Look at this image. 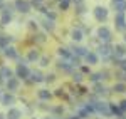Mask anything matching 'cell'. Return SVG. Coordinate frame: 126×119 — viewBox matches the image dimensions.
I'll list each match as a JSON object with an SVG mask.
<instances>
[{
	"label": "cell",
	"mask_w": 126,
	"mask_h": 119,
	"mask_svg": "<svg viewBox=\"0 0 126 119\" xmlns=\"http://www.w3.org/2000/svg\"><path fill=\"white\" fill-rule=\"evenodd\" d=\"M0 77L7 82V80L12 77V70H10L9 67H5V66H3V67H0Z\"/></svg>",
	"instance_id": "obj_17"
},
{
	"label": "cell",
	"mask_w": 126,
	"mask_h": 119,
	"mask_svg": "<svg viewBox=\"0 0 126 119\" xmlns=\"http://www.w3.org/2000/svg\"><path fill=\"white\" fill-rule=\"evenodd\" d=\"M96 92H97V94H104V92H106V89H104V86L97 84V86H96Z\"/></svg>",
	"instance_id": "obj_33"
},
{
	"label": "cell",
	"mask_w": 126,
	"mask_h": 119,
	"mask_svg": "<svg viewBox=\"0 0 126 119\" xmlns=\"http://www.w3.org/2000/svg\"><path fill=\"white\" fill-rule=\"evenodd\" d=\"M5 118H7V119H20V118H22V111L17 109V107H9L7 114H5Z\"/></svg>",
	"instance_id": "obj_10"
},
{
	"label": "cell",
	"mask_w": 126,
	"mask_h": 119,
	"mask_svg": "<svg viewBox=\"0 0 126 119\" xmlns=\"http://www.w3.org/2000/svg\"><path fill=\"white\" fill-rule=\"evenodd\" d=\"M2 96H3V94H2V91H0V99H2Z\"/></svg>",
	"instance_id": "obj_42"
},
{
	"label": "cell",
	"mask_w": 126,
	"mask_h": 119,
	"mask_svg": "<svg viewBox=\"0 0 126 119\" xmlns=\"http://www.w3.org/2000/svg\"><path fill=\"white\" fill-rule=\"evenodd\" d=\"M114 91H116V92H126V84H123V82L114 84Z\"/></svg>",
	"instance_id": "obj_27"
},
{
	"label": "cell",
	"mask_w": 126,
	"mask_h": 119,
	"mask_svg": "<svg viewBox=\"0 0 126 119\" xmlns=\"http://www.w3.org/2000/svg\"><path fill=\"white\" fill-rule=\"evenodd\" d=\"M72 80H74V82H78V84H79V82L82 80V74H79V72L76 74V72H74V74H72Z\"/></svg>",
	"instance_id": "obj_31"
},
{
	"label": "cell",
	"mask_w": 126,
	"mask_h": 119,
	"mask_svg": "<svg viewBox=\"0 0 126 119\" xmlns=\"http://www.w3.org/2000/svg\"><path fill=\"white\" fill-rule=\"evenodd\" d=\"M42 27L47 30V32H52V30L56 29V24L52 22V20H47V19H44L42 20Z\"/></svg>",
	"instance_id": "obj_21"
},
{
	"label": "cell",
	"mask_w": 126,
	"mask_h": 119,
	"mask_svg": "<svg viewBox=\"0 0 126 119\" xmlns=\"http://www.w3.org/2000/svg\"><path fill=\"white\" fill-rule=\"evenodd\" d=\"M94 111L103 114V116H111V106L108 102H96L94 104Z\"/></svg>",
	"instance_id": "obj_4"
},
{
	"label": "cell",
	"mask_w": 126,
	"mask_h": 119,
	"mask_svg": "<svg viewBox=\"0 0 126 119\" xmlns=\"http://www.w3.org/2000/svg\"><path fill=\"white\" fill-rule=\"evenodd\" d=\"M97 39L103 40L104 44H109V40H111V32H109L106 27H101V29H97Z\"/></svg>",
	"instance_id": "obj_5"
},
{
	"label": "cell",
	"mask_w": 126,
	"mask_h": 119,
	"mask_svg": "<svg viewBox=\"0 0 126 119\" xmlns=\"http://www.w3.org/2000/svg\"><path fill=\"white\" fill-rule=\"evenodd\" d=\"M69 2H71V0H59V9L61 10H67L69 9Z\"/></svg>",
	"instance_id": "obj_28"
},
{
	"label": "cell",
	"mask_w": 126,
	"mask_h": 119,
	"mask_svg": "<svg viewBox=\"0 0 126 119\" xmlns=\"http://www.w3.org/2000/svg\"><path fill=\"white\" fill-rule=\"evenodd\" d=\"M37 97H39L40 101H49L52 97V94H50V91H47V89H40L39 92H37Z\"/></svg>",
	"instance_id": "obj_18"
},
{
	"label": "cell",
	"mask_w": 126,
	"mask_h": 119,
	"mask_svg": "<svg viewBox=\"0 0 126 119\" xmlns=\"http://www.w3.org/2000/svg\"><path fill=\"white\" fill-rule=\"evenodd\" d=\"M44 80H46L47 84H52V82L56 80V76H54V74H47V76H44Z\"/></svg>",
	"instance_id": "obj_29"
},
{
	"label": "cell",
	"mask_w": 126,
	"mask_h": 119,
	"mask_svg": "<svg viewBox=\"0 0 126 119\" xmlns=\"http://www.w3.org/2000/svg\"><path fill=\"white\" fill-rule=\"evenodd\" d=\"M99 55H101V57H104V59H106V57H109V55H111V54H113V49H111V45H109V44H103V45H99Z\"/></svg>",
	"instance_id": "obj_11"
},
{
	"label": "cell",
	"mask_w": 126,
	"mask_h": 119,
	"mask_svg": "<svg viewBox=\"0 0 126 119\" xmlns=\"http://www.w3.org/2000/svg\"><path fill=\"white\" fill-rule=\"evenodd\" d=\"M3 55H5L7 59H12V60H17V59H19L17 50H15V47H12V45H9V47H5V49H3Z\"/></svg>",
	"instance_id": "obj_9"
},
{
	"label": "cell",
	"mask_w": 126,
	"mask_h": 119,
	"mask_svg": "<svg viewBox=\"0 0 126 119\" xmlns=\"http://www.w3.org/2000/svg\"><path fill=\"white\" fill-rule=\"evenodd\" d=\"M94 17H96V20H99V22H104V20L108 19V9L106 7H96V9H94Z\"/></svg>",
	"instance_id": "obj_6"
},
{
	"label": "cell",
	"mask_w": 126,
	"mask_h": 119,
	"mask_svg": "<svg viewBox=\"0 0 126 119\" xmlns=\"http://www.w3.org/2000/svg\"><path fill=\"white\" fill-rule=\"evenodd\" d=\"M2 7H3V3H2V0H0V9H2Z\"/></svg>",
	"instance_id": "obj_41"
},
{
	"label": "cell",
	"mask_w": 126,
	"mask_h": 119,
	"mask_svg": "<svg viewBox=\"0 0 126 119\" xmlns=\"http://www.w3.org/2000/svg\"><path fill=\"white\" fill-rule=\"evenodd\" d=\"M113 2H114V5H116V3H119V2H125V0H113Z\"/></svg>",
	"instance_id": "obj_39"
},
{
	"label": "cell",
	"mask_w": 126,
	"mask_h": 119,
	"mask_svg": "<svg viewBox=\"0 0 126 119\" xmlns=\"http://www.w3.org/2000/svg\"><path fill=\"white\" fill-rule=\"evenodd\" d=\"M114 25H116L118 30H125V29H126L125 13H116V17H114Z\"/></svg>",
	"instance_id": "obj_8"
},
{
	"label": "cell",
	"mask_w": 126,
	"mask_h": 119,
	"mask_svg": "<svg viewBox=\"0 0 126 119\" xmlns=\"http://www.w3.org/2000/svg\"><path fill=\"white\" fill-rule=\"evenodd\" d=\"M44 3V0H30V5H34V7H40Z\"/></svg>",
	"instance_id": "obj_34"
},
{
	"label": "cell",
	"mask_w": 126,
	"mask_h": 119,
	"mask_svg": "<svg viewBox=\"0 0 126 119\" xmlns=\"http://www.w3.org/2000/svg\"><path fill=\"white\" fill-rule=\"evenodd\" d=\"M34 40H35V42H44L46 37H44L42 34H39V35H34Z\"/></svg>",
	"instance_id": "obj_35"
},
{
	"label": "cell",
	"mask_w": 126,
	"mask_h": 119,
	"mask_svg": "<svg viewBox=\"0 0 126 119\" xmlns=\"http://www.w3.org/2000/svg\"><path fill=\"white\" fill-rule=\"evenodd\" d=\"M15 72H17V79H29V76H30L29 67H27V64H24V62H20L19 66H17Z\"/></svg>",
	"instance_id": "obj_2"
},
{
	"label": "cell",
	"mask_w": 126,
	"mask_h": 119,
	"mask_svg": "<svg viewBox=\"0 0 126 119\" xmlns=\"http://www.w3.org/2000/svg\"><path fill=\"white\" fill-rule=\"evenodd\" d=\"M40 12H42V13L46 15V19H47V20H52V22H54V20L57 19V15H56L54 12H50V10H47V9H42Z\"/></svg>",
	"instance_id": "obj_23"
},
{
	"label": "cell",
	"mask_w": 126,
	"mask_h": 119,
	"mask_svg": "<svg viewBox=\"0 0 126 119\" xmlns=\"http://www.w3.org/2000/svg\"><path fill=\"white\" fill-rule=\"evenodd\" d=\"M5 86H7L9 92H14V91H17L20 87V79H17V77H10V79L5 82Z\"/></svg>",
	"instance_id": "obj_7"
},
{
	"label": "cell",
	"mask_w": 126,
	"mask_h": 119,
	"mask_svg": "<svg viewBox=\"0 0 126 119\" xmlns=\"http://www.w3.org/2000/svg\"><path fill=\"white\" fill-rule=\"evenodd\" d=\"M39 62H40L42 67H47V66H49V57H47V55H46V57H40Z\"/></svg>",
	"instance_id": "obj_30"
},
{
	"label": "cell",
	"mask_w": 126,
	"mask_h": 119,
	"mask_svg": "<svg viewBox=\"0 0 126 119\" xmlns=\"http://www.w3.org/2000/svg\"><path fill=\"white\" fill-rule=\"evenodd\" d=\"M0 119H7V118H5V114H2V112H0Z\"/></svg>",
	"instance_id": "obj_40"
},
{
	"label": "cell",
	"mask_w": 126,
	"mask_h": 119,
	"mask_svg": "<svg viewBox=\"0 0 126 119\" xmlns=\"http://www.w3.org/2000/svg\"><path fill=\"white\" fill-rule=\"evenodd\" d=\"M10 22H12V10H10V7L3 5L2 7V17H0V25H9Z\"/></svg>",
	"instance_id": "obj_1"
},
{
	"label": "cell",
	"mask_w": 126,
	"mask_h": 119,
	"mask_svg": "<svg viewBox=\"0 0 126 119\" xmlns=\"http://www.w3.org/2000/svg\"><path fill=\"white\" fill-rule=\"evenodd\" d=\"M71 37H72L74 42H81L82 37H84V35H82V30H81V29H74L72 32H71Z\"/></svg>",
	"instance_id": "obj_19"
},
{
	"label": "cell",
	"mask_w": 126,
	"mask_h": 119,
	"mask_svg": "<svg viewBox=\"0 0 126 119\" xmlns=\"http://www.w3.org/2000/svg\"><path fill=\"white\" fill-rule=\"evenodd\" d=\"M57 54L62 57V59H71L72 55H71V52H69L67 49H64V47H61V49H57Z\"/></svg>",
	"instance_id": "obj_24"
},
{
	"label": "cell",
	"mask_w": 126,
	"mask_h": 119,
	"mask_svg": "<svg viewBox=\"0 0 126 119\" xmlns=\"http://www.w3.org/2000/svg\"><path fill=\"white\" fill-rule=\"evenodd\" d=\"M116 10H118V13H125V10H126V0H125V2L116 3Z\"/></svg>",
	"instance_id": "obj_26"
},
{
	"label": "cell",
	"mask_w": 126,
	"mask_h": 119,
	"mask_svg": "<svg viewBox=\"0 0 126 119\" xmlns=\"http://www.w3.org/2000/svg\"><path fill=\"white\" fill-rule=\"evenodd\" d=\"M125 42H126V34H125Z\"/></svg>",
	"instance_id": "obj_43"
},
{
	"label": "cell",
	"mask_w": 126,
	"mask_h": 119,
	"mask_svg": "<svg viewBox=\"0 0 126 119\" xmlns=\"http://www.w3.org/2000/svg\"><path fill=\"white\" fill-rule=\"evenodd\" d=\"M72 50H74V54H76L78 57H84L87 54V50L84 49V47H72Z\"/></svg>",
	"instance_id": "obj_25"
},
{
	"label": "cell",
	"mask_w": 126,
	"mask_h": 119,
	"mask_svg": "<svg viewBox=\"0 0 126 119\" xmlns=\"http://www.w3.org/2000/svg\"><path fill=\"white\" fill-rule=\"evenodd\" d=\"M113 54H114L116 57H123V55L126 54L125 45H114V47H113Z\"/></svg>",
	"instance_id": "obj_20"
},
{
	"label": "cell",
	"mask_w": 126,
	"mask_h": 119,
	"mask_svg": "<svg viewBox=\"0 0 126 119\" xmlns=\"http://www.w3.org/2000/svg\"><path fill=\"white\" fill-rule=\"evenodd\" d=\"M39 59H40V52L37 49H30L27 52V60L29 62H37Z\"/></svg>",
	"instance_id": "obj_15"
},
{
	"label": "cell",
	"mask_w": 126,
	"mask_h": 119,
	"mask_svg": "<svg viewBox=\"0 0 126 119\" xmlns=\"http://www.w3.org/2000/svg\"><path fill=\"white\" fill-rule=\"evenodd\" d=\"M86 60H87V64H91V66H94V64H97V55L94 54V52H87L86 55Z\"/></svg>",
	"instance_id": "obj_22"
},
{
	"label": "cell",
	"mask_w": 126,
	"mask_h": 119,
	"mask_svg": "<svg viewBox=\"0 0 126 119\" xmlns=\"http://www.w3.org/2000/svg\"><path fill=\"white\" fill-rule=\"evenodd\" d=\"M14 7L20 13H29L30 12V2H27V0H15Z\"/></svg>",
	"instance_id": "obj_3"
},
{
	"label": "cell",
	"mask_w": 126,
	"mask_h": 119,
	"mask_svg": "<svg viewBox=\"0 0 126 119\" xmlns=\"http://www.w3.org/2000/svg\"><path fill=\"white\" fill-rule=\"evenodd\" d=\"M29 27H30V29H37V24H35V20H30V22H29Z\"/></svg>",
	"instance_id": "obj_37"
},
{
	"label": "cell",
	"mask_w": 126,
	"mask_h": 119,
	"mask_svg": "<svg viewBox=\"0 0 126 119\" xmlns=\"http://www.w3.org/2000/svg\"><path fill=\"white\" fill-rule=\"evenodd\" d=\"M116 64L119 66V69H121V70H125V72H126V59H123V60H118Z\"/></svg>",
	"instance_id": "obj_32"
},
{
	"label": "cell",
	"mask_w": 126,
	"mask_h": 119,
	"mask_svg": "<svg viewBox=\"0 0 126 119\" xmlns=\"http://www.w3.org/2000/svg\"><path fill=\"white\" fill-rule=\"evenodd\" d=\"M10 42H12V37H10V35H7V34H0V49L9 47Z\"/></svg>",
	"instance_id": "obj_16"
},
{
	"label": "cell",
	"mask_w": 126,
	"mask_h": 119,
	"mask_svg": "<svg viewBox=\"0 0 126 119\" xmlns=\"http://www.w3.org/2000/svg\"><path fill=\"white\" fill-rule=\"evenodd\" d=\"M30 82H34V84H39L44 80V76H42V72L40 70H30V76H29Z\"/></svg>",
	"instance_id": "obj_12"
},
{
	"label": "cell",
	"mask_w": 126,
	"mask_h": 119,
	"mask_svg": "<svg viewBox=\"0 0 126 119\" xmlns=\"http://www.w3.org/2000/svg\"><path fill=\"white\" fill-rule=\"evenodd\" d=\"M118 107L121 109V112H125V111H126V101H123V102H121V104H119Z\"/></svg>",
	"instance_id": "obj_36"
},
{
	"label": "cell",
	"mask_w": 126,
	"mask_h": 119,
	"mask_svg": "<svg viewBox=\"0 0 126 119\" xmlns=\"http://www.w3.org/2000/svg\"><path fill=\"white\" fill-rule=\"evenodd\" d=\"M46 119H50V118H46Z\"/></svg>",
	"instance_id": "obj_44"
},
{
	"label": "cell",
	"mask_w": 126,
	"mask_h": 119,
	"mask_svg": "<svg viewBox=\"0 0 126 119\" xmlns=\"http://www.w3.org/2000/svg\"><path fill=\"white\" fill-rule=\"evenodd\" d=\"M0 101H2V106H5V107H12V104L15 102V97L9 92V94H3Z\"/></svg>",
	"instance_id": "obj_13"
},
{
	"label": "cell",
	"mask_w": 126,
	"mask_h": 119,
	"mask_svg": "<svg viewBox=\"0 0 126 119\" xmlns=\"http://www.w3.org/2000/svg\"><path fill=\"white\" fill-rule=\"evenodd\" d=\"M57 69L62 70V72H72V64H69L67 60H59L57 62Z\"/></svg>",
	"instance_id": "obj_14"
},
{
	"label": "cell",
	"mask_w": 126,
	"mask_h": 119,
	"mask_svg": "<svg viewBox=\"0 0 126 119\" xmlns=\"http://www.w3.org/2000/svg\"><path fill=\"white\" fill-rule=\"evenodd\" d=\"M56 94H57V96H64V91H62V89H57V92H56Z\"/></svg>",
	"instance_id": "obj_38"
}]
</instances>
